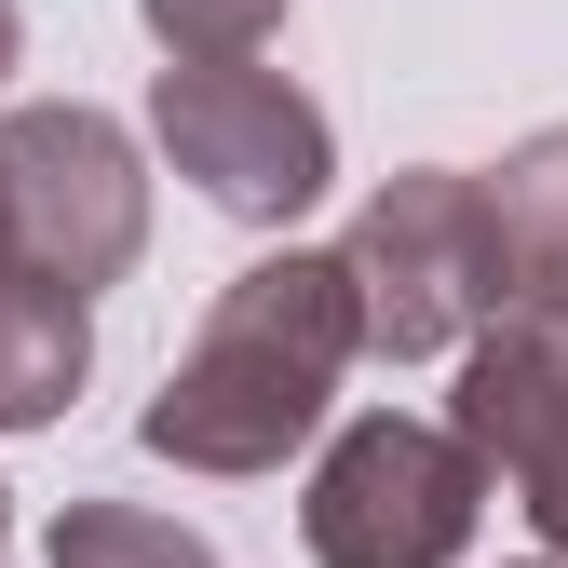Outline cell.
I'll return each mask as SVG.
<instances>
[{"label": "cell", "mask_w": 568, "mask_h": 568, "mask_svg": "<svg viewBox=\"0 0 568 568\" xmlns=\"http://www.w3.org/2000/svg\"><path fill=\"white\" fill-rule=\"evenodd\" d=\"M95 379V298L0 257V434H54Z\"/></svg>", "instance_id": "7"}, {"label": "cell", "mask_w": 568, "mask_h": 568, "mask_svg": "<svg viewBox=\"0 0 568 568\" xmlns=\"http://www.w3.org/2000/svg\"><path fill=\"white\" fill-rule=\"evenodd\" d=\"M0 257H28L54 284H122L150 257V150L82 109V95H28L0 109Z\"/></svg>", "instance_id": "5"}, {"label": "cell", "mask_w": 568, "mask_h": 568, "mask_svg": "<svg viewBox=\"0 0 568 568\" xmlns=\"http://www.w3.org/2000/svg\"><path fill=\"white\" fill-rule=\"evenodd\" d=\"M0 541H14V487H0Z\"/></svg>", "instance_id": "12"}, {"label": "cell", "mask_w": 568, "mask_h": 568, "mask_svg": "<svg viewBox=\"0 0 568 568\" xmlns=\"http://www.w3.org/2000/svg\"><path fill=\"white\" fill-rule=\"evenodd\" d=\"M352 366H366V312H352L338 244H284V257L217 284V312L190 325L163 393L135 406V447L176 460V474H217V487L284 474L325 434V406H338Z\"/></svg>", "instance_id": "1"}, {"label": "cell", "mask_w": 568, "mask_h": 568, "mask_svg": "<svg viewBox=\"0 0 568 568\" xmlns=\"http://www.w3.org/2000/svg\"><path fill=\"white\" fill-rule=\"evenodd\" d=\"M338 271H352V312H366L379 366H447L515 298L501 284V231H487V176H460V163H393L352 203Z\"/></svg>", "instance_id": "2"}, {"label": "cell", "mask_w": 568, "mask_h": 568, "mask_svg": "<svg viewBox=\"0 0 568 568\" xmlns=\"http://www.w3.org/2000/svg\"><path fill=\"white\" fill-rule=\"evenodd\" d=\"M41 568H217V541L190 515H163V501H68Z\"/></svg>", "instance_id": "9"}, {"label": "cell", "mask_w": 568, "mask_h": 568, "mask_svg": "<svg viewBox=\"0 0 568 568\" xmlns=\"http://www.w3.org/2000/svg\"><path fill=\"white\" fill-rule=\"evenodd\" d=\"M14 41H28V14H14V0H0V82H14Z\"/></svg>", "instance_id": "11"}, {"label": "cell", "mask_w": 568, "mask_h": 568, "mask_svg": "<svg viewBox=\"0 0 568 568\" xmlns=\"http://www.w3.org/2000/svg\"><path fill=\"white\" fill-rule=\"evenodd\" d=\"M298 0H135V28L163 54H271Z\"/></svg>", "instance_id": "10"}, {"label": "cell", "mask_w": 568, "mask_h": 568, "mask_svg": "<svg viewBox=\"0 0 568 568\" xmlns=\"http://www.w3.org/2000/svg\"><path fill=\"white\" fill-rule=\"evenodd\" d=\"M447 434L515 487L541 555H568V298H501L460 338V406Z\"/></svg>", "instance_id": "6"}, {"label": "cell", "mask_w": 568, "mask_h": 568, "mask_svg": "<svg viewBox=\"0 0 568 568\" xmlns=\"http://www.w3.org/2000/svg\"><path fill=\"white\" fill-rule=\"evenodd\" d=\"M487 231H501V284L515 298H568V122L515 135L487 163Z\"/></svg>", "instance_id": "8"}, {"label": "cell", "mask_w": 568, "mask_h": 568, "mask_svg": "<svg viewBox=\"0 0 568 568\" xmlns=\"http://www.w3.org/2000/svg\"><path fill=\"white\" fill-rule=\"evenodd\" d=\"M150 150L217 203V217L284 231V217L325 203L338 122H325V95H298V82L257 68V54H163V82H150Z\"/></svg>", "instance_id": "4"}, {"label": "cell", "mask_w": 568, "mask_h": 568, "mask_svg": "<svg viewBox=\"0 0 568 568\" xmlns=\"http://www.w3.org/2000/svg\"><path fill=\"white\" fill-rule=\"evenodd\" d=\"M528 568H568V555H528Z\"/></svg>", "instance_id": "13"}, {"label": "cell", "mask_w": 568, "mask_h": 568, "mask_svg": "<svg viewBox=\"0 0 568 568\" xmlns=\"http://www.w3.org/2000/svg\"><path fill=\"white\" fill-rule=\"evenodd\" d=\"M474 528H487V460L447 419H406V406L338 419L312 487H298L312 568H460Z\"/></svg>", "instance_id": "3"}]
</instances>
